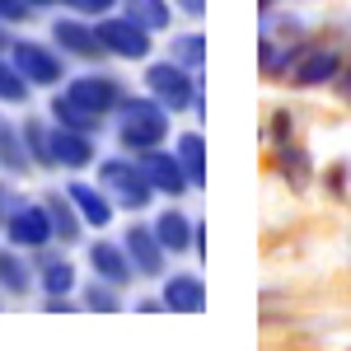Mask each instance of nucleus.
Instances as JSON below:
<instances>
[{"label":"nucleus","mask_w":351,"mask_h":351,"mask_svg":"<svg viewBox=\"0 0 351 351\" xmlns=\"http://www.w3.org/2000/svg\"><path fill=\"white\" fill-rule=\"evenodd\" d=\"M104 183L117 192L122 206H145L150 192H155V183L141 173V164H136V160H108V164H104Z\"/></svg>","instance_id":"f03ea898"},{"label":"nucleus","mask_w":351,"mask_h":351,"mask_svg":"<svg viewBox=\"0 0 351 351\" xmlns=\"http://www.w3.org/2000/svg\"><path fill=\"white\" fill-rule=\"evenodd\" d=\"M28 14H33L28 0H0V24H19V19H28Z\"/></svg>","instance_id":"cd10ccee"},{"label":"nucleus","mask_w":351,"mask_h":351,"mask_svg":"<svg viewBox=\"0 0 351 351\" xmlns=\"http://www.w3.org/2000/svg\"><path fill=\"white\" fill-rule=\"evenodd\" d=\"M127 258H132V267L141 276H160L164 267V243L155 230H145V225H132L127 230Z\"/></svg>","instance_id":"6e6552de"},{"label":"nucleus","mask_w":351,"mask_h":351,"mask_svg":"<svg viewBox=\"0 0 351 351\" xmlns=\"http://www.w3.org/2000/svg\"><path fill=\"white\" fill-rule=\"evenodd\" d=\"M5 230H10V243L14 248H43L47 239H56L47 206H14L10 220H5Z\"/></svg>","instance_id":"7ed1b4c3"},{"label":"nucleus","mask_w":351,"mask_h":351,"mask_svg":"<svg viewBox=\"0 0 351 351\" xmlns=\"http://www.w3.org/2000/svg\"><path fill=\"white\" fill-rule=\"evenodd\" d=\"M337 75V52H328V47H314V52L300 56L295 66V84H304V89H314V84H328Z\"/></svg>","instance_id":"ddd939ff"},{"label":"nucleus","mask_w":351,"mask_h":351,"mask_svg":"<svg viewBox=\"0 0 351 351\" xmlns=\"http://www.w3.org/2000/svg\"><path fill=\"white\" fill-rule=\"evenodd\" d=\"M155 234H160L164 248H178V253H183V248L192 243V225L178 216V211H164V216L155 220Z\"/></svg>","instance_id":"a211bd4d"},{"label":"nucleus","mask_w":351,"mask_h":351,"mask_svg":"<svg viewBox=\"0 0 351 351\" xmlns=\"http://www.w3.org/2000/svg\"><path fill=\"white\" fill-rule=\"evenodd\" d=\"M99 43H104V52L141 61V56L150 52V28H141L136 19H104L99 24Z\"/></svg>","instance_id":"20e7f679"},{"label":"nucleus","mask_w":351,"mask_h":351,"mask_svg":"<svg viewBox=\"0 0 351 351\" xmlns=\"http://www.w3.org/2000/svg\"><path fill=\"white\" fill-rule=\"evenodd\" d=\"M84 300H89V309H117L112 281H104V276H99V286H89V291H84Z\"/></svg>","instance_id":"bb28decb"},{"label":"nucleus","mask_w":351,"mask_h":351,"mask_svg":"<svg viewBox=\"0 0 351 351\" xmlns=\"http://www.w3.org/2000/svg\"><path fill=\"white\" fill-rule=\"evenodd\" d=\"M0 286H5V291H14V295L28 291V267L14 258V253H0Z\"/></svg>","instance_id":"b1692460"},{"label":"nucleus","mask_w":351,"mask_h":351,"mask_svg":"<svg viewBox=\"0 0 351 351\" xmlns=\"http://www.w3.org/2000/svg\"><path fill=\"white\" fill-rule=\"evenodd\" d=\"M28 5H47V0H28Z\"/></svg>","instance_id":"473e14b6"},{"label":"nucleus","mask_w":351,"mask_h":351,"mask_svg":"<svg viewBox=\"0 0 351 351\" xmlns=\"http://www.w3.org/2000/svg\"><path fill=\"white\" fill-rule=\"evenodd\" d=\"M178 5H183L188 14H206V0H178Z\"/></svg>","instance_id":"c756f323"},{"label":"nucleus","mask_w":351,"mask_h":351,"mask_svg":"<svg viewBox=\"0 0 351 351\" xmlns=\"http://www.w3.org/2000/svg\"><path fill=\"white\" fill-rule=\"evenodd\" d=\"M127 19H136L141 28H164L169 24V5L164 0H127Z\"/></svg>","instance_id":"aec40b11"},{"label":"nucleus","mask_w":351,"mask_h":351,"mask_svg":"<svg viewBox=\"0 0 351 351\" xmlns=\"http://www.w3.org/2000/svg\"><path fill=\"white\" fill-rule=\"evenodd\" d=\"M10 211H14V206H10V192L0 188V220H10Z\"/></svg>","instance_id":"7c9ffc66"},{"label":"nucleus","mask_w":351,"mask_h":351,"mask_svg":"<svg viewBox=\"0 0 351 351\" xmlns=\"http://www.w3.org/2000/svg\"><path fill=\"white\" fill-rule=\"evenodd\" d=\"M202 56H206V43L192 33V38H178V56L173 61H183V66H202Z\"/></svg>","instance_id":"a878e982"},{"label":"nucleus","mask_w":351,"mask_h":351,"mask_svg":"<svg viewBox=\"0 0 351 351\" xmlns=\"http://www.w3.org/2000/svg\"><path fill=\"white\" fill-rule=\"evenodd\" d=\"M61 5H66V10H80V14H104L117 0H61Z\"/></svg>","instance_id":"c85d7f7f"},{"label":"nucleus","mask_w":351,"mask_h":351,"mask_svg":"<svg viewBox=\"0 0 351 351\" xmlns=\"http://www.w3.org/2000/svg\"><path fill=\"white\" fill-rule=\"evenodd\" d=\"M169 122H164V108L150 104V99H122V141L132 150H150L160 145Z\"/></svg>","instance_id":"f257e3e1"},{"label":"nucleus","mask_w":351,"mask_h":351,"mask_svg":"<svg viewBox=\"0 0 351 351\" xmlns=\"http://www.w3.org/2000/svg\"><path fill=\"white\" fill-rule=\"evenodd\" d=\"M43 286H47V295H71L75 267H71V263H47V267H43Z\"/></svg>","instance_id":"5701e85b"},{"label":"nucleus","mask_w":351,"mask_h":351,"mask_svg":"<svg viewBox=\"0 0 351 351\" xmlns=\"http://www.w3.org/2000/svg\"><path fill=\"white\" fill-rule=\"evenodd\" d=\"M89 263H94L99 276L112 281V286H127V281H132V258H127L117 243H94V248H89Z\"/></svg>","instance_id":"f8f14e48"},{"label":"nucleus","mask_w":351,"mask_h":351,"mask_svg":"<svg viewBox=\"0 0 351 351\" xmlns=\"http://www.w3.org/2000/svg\"><path fill=\"white\" fill-rule=\"evenodd\" d=\"M0 160H5V169H24L28 164V145L10 132L5 122H0Z\"/></svg>","instance_id":"393cba45"},{"label":"nucleus","mask_w":351,"mask_h":351,"mask_svg":"<svg viewBox=\"0 0 351 351\" xmlns=\"http://www.w3.org/2000/svg\"><path fill=\"white\" fill-rule=\"evenodd\" d=\"M24 145H28V155H33V160L43 164V169H52V136L43 132V127H38V122H28L24 127Z\"/></svg>","instance_id":"4be33fe9"},{"label":"nucleus","mask_w":351,"mask_h":351,"mask_svg":"<svg viewBox=\"0 0 351 351\" xmlns=\"http://www.w3.org/2000/svg\"><path fill=\"white\" fill-rule=\"evenodd\" d=\"M66 99L104 117L108 108H122V84L112 80V75H80V80H71Z\"/></svg>","instance_id":"39448f33"},{"label":"nucleus","mask_w":351,"mask_h":351,"mask_svg":"<svg viewBox=\"0 0 351 351\" xmlns=\"http://www.w3.org/2000/svg\"><path fill=\"white\" fill-rule=\"evenodd\" d=\"M136 164H141V173L155 183V192H183L192 183L188 169H183V160H178V155H164V150H155V145L141 150V160H136Z\"/></svg>","instance_id":"0eeeda50"},{"label":"nucleus","mask_w":351,"mask_h":351,"mask_svg":"<svg viewBox=\"0 0 351 351\" xmlns=\"http://www.w3.org/2000/svg\"><path fill=\"white\" fill-rule=\"evenodd\" d=\"M0 47H14V43H10V38H5V33H0Z\"/></svg>","instance_id":"2f4dec72"},{"label":"nucleus","mask_w":351,"mask_h":351,"mask_svg":"<svg viewBox=\"0 0 351 351\" xmlns=\"http://www.w3.org/2000/svg\"><path fill=\"white\" fill-rule=\"evenodd\" d=\"M178 160H183V169H188L192 183L206 178V145H202V136H197V132L178 136Z\"/></svg>","instance_id":"6ab92c4d"},{"label":"nucleus","mask_w":351,"mask_h":351,"mask_svg":"<svg viewBox=\"0 0 351 351\" xmlns=\"http://www.w3.org/2000/svg\"><path fill=\"white\" fill-rule=\"evenodd\" d=\"M164 304L169 309H183V314H197L206 304V291H202L197 276H169L164 281Z\"/></svg>","instance_id":"4468645a"},{"label":"nucleus","mask_w":351,"mask_h":351,"mask_svg":"<svg viewBox=\"0 0 351 351\" xmlns=\"http://www.w3.org/2000/svg\"><path fill=\"white\" fill-rule=\"evenodd\" d=\"M52 117L61 122V127H71V132H84V136L99 127V112H89V108H80V104H71L66 94H61V99L52 104Z\"/></svg>","instance_id":"f3484780"},{"label":"nucleus","mask_w":351,"mask_h":351,"mask_svg":"<svg viewBox=\"0 0 351 351\" xmlns=\"http://www.w3.org/2000/svg\"><path fill=\"white\" fill-rule=\"evenodd\" d=\"M52 38H56V43H61L71 56H99V52H104L99 28H84V24H75V19H61V24L52 28Z\"/></svg>","instance_id":"9b49d317"},{"label":"nucleus","mask_w":351,"mask_h":351,"mask_svg":"<svg viewBox=\"0 0 351 351\" xmlns=\"http://www.w3.org/2000/svg\"><path fill=\"white\" fill-rule=\"evenodd\" d=\"M66 197L75 202V211H80L89 225H99V230H104V225L112 220V206L104 202V192H99V188H89V183H71V192H66Z\"/></svg>","instance_id":"2eb2a0df"},{"label":"nucleus","mask_w":351,"mask_h":351,"mask_svg":"<svg viewBox=\"0 0 351 351\" xmlns=\"http://www.w3.org/2000/svg\"><path fill=\"white\" fill-rule=\"evenodd\" d=\"M145 84H150V94L160 99L164 108H188V104H192V80H188V71H183L178 61H160V66H150Z\"/></svg>","instance_id":"423d86ee"},{"label":"nucleus","mask_w":351,"mask_h":351,"mask_svg":"<svg viewBox=\"0 0 351 351\" xmlns=\"http://www.w3.org/2000/svg\"><path fill=\"white\" fill-rule=\"evenodd\" d=\"M47 216H52V230H56V239H80V216H75V202L71 197H52L47 202Z\"/></svg>","instance_id":"dca6fc26"},{"label":"nucleus","mask_w":351,"mask_h":351,"mask_svg":"<svg viewBox=\"0 0 351 351\" xmlns=\"http://www.w3.org/2000/svg\"><path fill=\"white\" fill-rule=\"evenodd\" d=\"M52 160L66 164V169H80V164L94 160V145L84 132H71V127H56L52 132Z\"/></svg>","instance_id":"9d476101"},{"label":"nucleus","mask_w":351,"mask_h":351,"mask_svg":"<svg viewBox=\"0 0 351 351\" xmlns=\"http://www.w3.org/2000/svg\"><path fill=\"white\" fill-rule=\"evenodd\" d=\"M28 99V80L19 66H5L0 61V104H24Z\"/></svg>","instance_id":"412c9836"},{"label":"nucleus","mask_w":351,"mask_h":351,"mask_svg":"<svg viewBox=\"0 0 351 351\" xmlns=\"http://www.w3.org/2000/svg\"><path fill=\"white\" fill-rule=\"evenodd\" d=\"M14 66L24 71L28 84H56L61 80V61L38 43H14Z\"/></svg>","instance_id":"1a4fd4ad"}]
</instances>
